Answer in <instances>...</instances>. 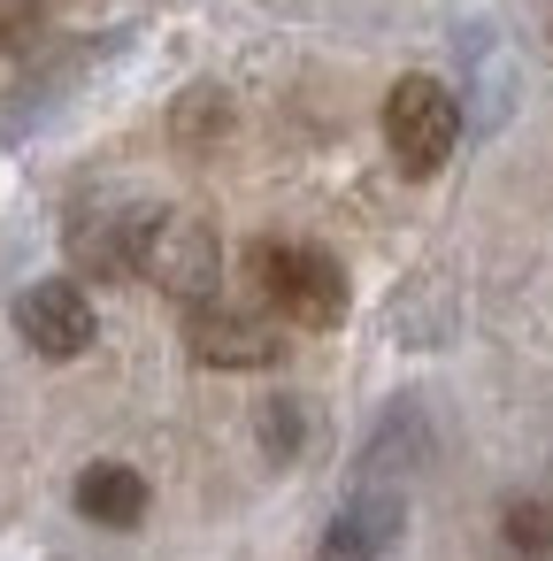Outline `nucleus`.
<instances>
[{
  "label": "nucleus",
  "instance_id": "nucleus-1",
  "mask_svg": "<svg viewBox=\"0 0 553 561\" xmlns=\"http://www.w3.org/2000/svg\"><path fill=\"white\" fill-rule=\"evenodd\" d=\"M246 277L300 331H331L346 316V270L323 247H277V239H262V247H246Z\"/></svg>",
  "mask_w": 553,
  "mask_h": 561
},
{
  "label": "nucleus",
  "instance_id": "nucleus-2",
  "mask_svg": "<svg viewBox=\"0 0 553 561\" xmlns=\"http://www.w3.org/2000/svg\"><path fill=\"white\" fill-rule=\"evenodd\" d=\"M139 277L162 285L170 300H216V277H223V239L208 216H185V208H147V239H139Z\"/></svg>",
  "mask_w": 553,
  "mask_h": 561
},
{
  "label": "nucleus",
  "instance_id": "nucleus-3",
  "mask_svg": "<svg viewBox=\"0 0 553 561\" xmlns=\"http://www.w3.org/2000/svg\"><path fill=\"white\" fill-rule=\"evenodd\" d=\"M384 147L407 178H438L446 154L461 147V101L438 78H400L384 93Z\"/></svg>",
  "mask_w": 553,
  "mask_h": 561
},
{
  "label": "nucleus",
  "instance_id": "nucleus-4",
  "mask_svg": "<svg viewBox=\"0 0 553 561\" xmlns=\"http://www.w3.org/2000/svg\"><path fill=\"white\" fill-rule=\"evenodd\" d=\"M185 346L208 369H269V362H285V331L269 316H246V308H223V300L185 308Z\"/></svg>",
  "mask_w": 553,
  "mask_h": 561
},
{
  "label": "nucleus",
  "instance_id": "nucleus-5",
  "mask_svg": "<svg viewBox=\"0 0 553 561\" xmlns=\"http://www.w3.org/2000/svg\"><path fill=\"white\" fill-rule=\"evenodd\" d=\"M16 331H24V346L47 354V362H78L101 323H93V300H85L70 277H47V285H24V293H16Z\"/></svg>",
  "mask_w": 553,
  "mask_h": 561
},
{
  "label": "nucleus",
  "instance_id": "nucleus-6",
  "mask_svg": "<svg viewBox=\"0 0 553 561\" xmlns=\"http://www.w3.org/2000/svg\"><path fill=\"white\" fill-rule=\"evenodd\" d=\"M139 239H147V208H85L70 224V262L85 277H139Z\"/></svg>",
  "mask_w": 553,
  "mask_h": 561
},
{
  "label": "nucleus",
  "instance_id": "nucleus-7",
  "mask_svg": "<svg viewBox=\"0 0 553 561\" xmlns=\"http://www.w3.org/2000/svg\"><path fill=\"white\" fill-rule=\"evenodd\" d=\"M392 538H400V492H392V484H361V492L338 507V523L323 530L315 561H384Z\"/></svg>",
  "mask_w": 553,
  "mask_h": 561
},
{
  "label": "nucleus",
  "instance_id": "nucleus-8",
  "mask_svg": "<svg viewBox=\"0 0 553 561\" xmlns=\"http://www.w3.org/2000/svg\"><path fill=\"white\" fill-rule=\"evenodd\" d=\"M78 515L101 523V530L147 523V477H139L131 461H93V469L78 477Z\"/></svg>",
  "mask_w": 553,
  "mask_h": 561
},
{
  "label": "nucleus",
  "instance_id": "nucleus-9",
  "mask_svg": "<svg viewBox=\"0 0 553 561\" xmlns=\"http://www.w3.org/2000/svg\"><path fill=\"white\" fill-rule=\"evenodd\" d=\"M223 131H231V101H223L216 85H193V93L170 108V139H177V147H193V154H208Z\"/></svg>",
  "mask_w": 553,
  "mask_h": 561
},
{
  "label": "nucleus",
  "instance_id": "nucleus-10",
  "mask_svg": "<svg viewBox=\"0 0 553 561\" xmlns=\"http://www.w3.org/2000/svg\"><path fill=\"white\" fill-rule=\"evenodd\" d=\"M499 538L515 561H553V507L545 500H507L499 507Z\"/></svg>",
  "mask_w": 553,
  "mask_h": 561
},
{
  "label": "nucleus",
  "instance_id": "nucleus-11",
  "mask_svg": "<svg viewBox=\"0 0 553 561\" xmlns=\"http://www.w3.org/2000/svg\"><path fill=\"white\" fill-rule=\"evenodd\" d=\"M262 446H269V461H292L308 446V408L300 400H269L262 408Z\"/></svg>",
  "mask_w": 553,
  "mask_h": 561
},
{
  "label": "nucleus",
  "instance_id": "nucleus-12",
  "mask_svg": "<svg viewBox=\"0 0 553 561\" xmlns=\"http://www.w3.org/2000/svg\"><path fill=\"white\" fill-rule=\"evenodd\" d=\"M39 39V0H0V55H24Z\"/></svg>",
  "mask_w": 553,
  "mask_h": 561
}]
</instances>
